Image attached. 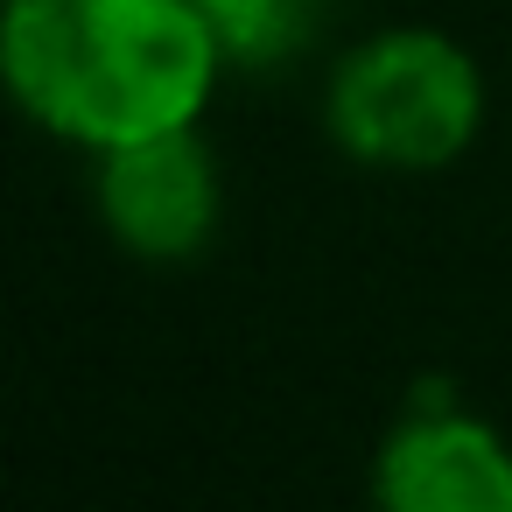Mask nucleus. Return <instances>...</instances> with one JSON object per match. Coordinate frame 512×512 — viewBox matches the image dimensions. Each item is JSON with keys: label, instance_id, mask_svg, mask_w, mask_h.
<instances>
[{"label": "nucleus", "instance_id": "obj_1", "mask_svg": "<svg viewBox=\"0 0 512 512\" xmlns=\"http://www.w3.org/2000/svg\"><path fill=\"white\" fill-rule=\"evenodd\" d=\"M0 78L43 134L106 155L197 127L225 50L190 0H8Z\"/></svg>", "mask_w": 512, "mask_h": 512}, {"label": "nucleus", "instance_id": "obj_2", "mask_svg": "<svg viewBox=\"0 0 512 512\" xmlns=\"http://www.w3.org/2000/svg\"><path fill=\"white\" fill-rule=\"evenodd\" d=\"M323 127L365 169H449L484 127V71L442 29H379L337 57L323 85Z\"/></svg>", "mask_w": 512, "mask_h": 512}, {"label": "nucleus", "instance_id": "obj_3", "mask_svg": "<svg viewBox=\"0 0 512 512\" xmlns=\"http://www.w3.org/2000/svg\"><path fill=\"white\" fill-rule=\"evenodd\" d=\"M92 204H99V225L113 232L120 253L155 260V267H183L211 246L218 211H225V183H218L204 134L176 127V134L106 148L99 176H92Z\"/></svg>", "mask_w": 512, "mask_h": 512}, {"label": "nucleus", "instance_id": "obj_4", "mask_svg": "<svg viewBox=\"0 0 512 512\" xmlns=\"http://www.w3.org/2000/svg\"><path fill=\"white\" fill-rule=\"evenodd\" d=\"M365 498L372 512H512V442L456 400L407 407L372 449Z\"/></svg>", "mask_w": 512, "mask_h": 512}, {"label": "nucleus", "instance_id": "obj_5", "mask_svg": "<svg viewBox=\"0 0 512 512\" xmlns=\"http://www.w3.org/2000/svg\"><path fill=\"white\" fill-rule=\"evenodd\" d=\"M204 15V29L218 36L225 64L239 71H260V64H281L302 50L309 36V0H190Z\"/></svg>", "mask_w": 512, "mask_h": 512}]
</instances>
